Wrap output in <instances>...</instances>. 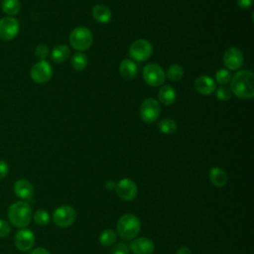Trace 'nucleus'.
Masks as SVG:
<instances>
[{"instance_id": "obj_12", "label": "nucleus", "mask_w": 254, "mask_h": 254, "mask_svg": "<svg viewBox=\"0 0 254 254\" xmlns=\"http://www.w3.org/2000/svg\"><path fill=\"white\" fill-rule=\"evenodd\" d=\"M224 65L230 70H236L243 64V55L238 48H228L223 55Z\"/></svg>"}, {"instance_id": "obj_3", "label": "nucleus", "mask_w": 254, "mask_h": 254, "mask_svg": "<svg viewBox=\"0 0 254 254\" xmlns=\"http://www.w3.org/2000/svg\"><path fill=\"white\" fill-rule=\"evenodd\" d=\"M116 229L117 234L122 239L131 240L140 232L141 222L139 218L133 214H124L118 219Z\"/></svg>"}, {"instance_id": "obj_21", "label": "nucleus", "mask_w": 254, "mask_h": 254, "mask_svg": "<svg viewBox=\"0 0 254 254\" xmlns=\"http://www.w3.org/2000/svg\"><path fill=\"white\" fill-rule=\"evenodd\" d=\"M70 56V50L65 45H59L54 48L51 54V58L53 62L57 64H61L65 62Z\"/></svg>"}, {"instance_id": "obj_7", "label": "nucleus", "mask_w": 254, "mask_h": 254, "mask_svg": "<svg viewBox=\"0 0 254 254\" xmlns=\"http://www.w3.org/2000/svg\"><path fill=\"white\" fill-rule=\"evenodd\" d=\"M76 218V212L70 205H61L53 213V221L60 227L70 226Z\"/></svg>"}, {"instance_id": "obj_33", "label": "nucleus", "mask_w": 254, "mask_h": 254, "mask_svg": "<svg viewBox=\"0 0 254 254\" xmlns=\"http://www.w3.org/2000/svg\"><path fill=\"white\" fill-rule=\"evenodd\" d=\"M8 172H9L8 164L5 161L0 160V180L4 179L7 176Z\"/></svg>"}, {"instance_id": "obj_10", "label": "nucleus", "mask_w": 254, "mask_h": 254, "mask_svg": "<svg viewBox=\"0 0 254 254\" xmlns=\"http://www.w3.org/2000/svg\"><path fill=\"white\" fill-rule=\"evenodd\" d=\"M115 191L117 195L126 201L133 200L138 193L136 184L130 179H122L115 186Z\"/></svg>"}, {"instance_id": "obj_1", "label": "nucleus", "mask_w": 254, "mask_h": 254, "mask_svg": "<svg viewBox=\"0 0 254 254\" xmlns=\"http://www.w3.org/2000/svg\"><path fill=\"white\" fill-rule=\"evenodd\" d=\"M230 80V90L235 96L241 99H251L254 96V73L251 70H238Z\"/></svg>"}, {"instance_id": "obj_14", "label": "nucleus", "mask_w": 254, "mask_h": 254, "mask_svg": "<svg viewBox=\"0 0 254 254\" xmlns=\"http://www.w3.org/2000/svg\"><path fill=\"white\" fill-rule=\"evenodd\" d=\"M129 248L134 254H152L155 246L151 239L147 237H139L131 241Z\"/></svg>"}, {"instance_id": "obj_19", "label": "nucleus", "mask_w": 254, "mask_h": 254, "mask_svg": "<svg viewBox=\"0 0 254 254\" xmlns=\"http://www.w3.org/2000/svg\"><path fill=\"white\" fill-rule=\"evenodd\" d=\"M91 12H92L93 18L101 24L108 23L112 17L111 10L107 6L102 5V4H97V5L93 6Z\"/></svg>"}, {"instance_id": "obj_25", "label": "nucleus", "mask_w": 254, "mask_h": 254, "mask_svg": "<svg viewBox=\"0 0 254 254\" xmlns=\"http://www.w3.org/2000/svg\"><path fill=\"white\" fill-rule=\"evenodd\" d=\"M117 240V234L112 229H106L99 235V242L102 246H111Z\"/></svg>"}, {"instance_id": "obj_2", "label": "nucleus", "mask_w": 254, "mask_h": 254, "mask_svg": "<svg viewBox=\"0 0 254 254\" xmlns=\"http://www.w3.org/2000/svg\"><path fill=\"white\" fill-rule=\"evenodd\" d=\"M32 208L26 201H17L11 204L8 208V217L10 222L18 227L25 228L32 220Z\"/></svg>"}, {"instance_id": "obj_4", "label": "nucleus", "mask_w": 254, "mask_h": 254, "mask_svg": "<svg viewBox=\"0 0 254 254\" xmlns=\"http://www.w3.org/2000/svg\"><path fill=\"white\" fill-rule=\"evenodd\" d=\"M68 42L74 50L83 52L90 48L93 42V37L89 29L85 27H76L70 32Z\"/></svg>"}, {"instance_id": "obj_23", "label": "nucleus", "mask_w": 254, "mask_h": 254, "mask_svg": "<svg viewBox=\"0 0 254 254\" xmlns=\"http://www.w3.org/2000/svg\"><path fill=\"white\" fill-rule=\"evenodd\" d=\"M1 8L5 14L12 17L18 14L21 8V4L19 0H3L1 4Z\"/></svg>"}, {"instance_id": "obj_34", "label": "nucleus", "mask_w": 254, "mask_h": 254, "mask_svg": "<svg viewBox=\"0 0 254 254\" xmlns=\"http://www.w3.org/2000/svg\"><path fill=\"white\" fill-rule=\"evenodd\" d=\"M236 2L241 9H248L253 4V0H236Z\"/></svg>"}, {"instance_id": "obj_13", "label": "nucleus", "mask_w": 254, "mask_h": 254, "mask_svg": "<svg viewBox=\"0 0 254 254\" xmlns=\"http://www.w3.org/2000/svg\"><path fill=\"white\" fill-rule=\"evenodd\" d=\"M14 242L19 250L28 251L35 244V235L30 229L22 228L15 234Z\"/></svg>"}, {"instance_id": "obj_18", "label": "nucleus", "mask_w": 254, "mask_h": 254, "mask_svg": "<svg viewBox=\"0 0 254 254\" xmlns=\"http://www.w3.org/2000/svg\"><path fill=\"white\" fill-rule=\"evenodd\" d=\"M176 97H177V93L175 88L168 84L163 85L158 92L159 101L166 106L172 105L176 101Z\"/></svg>"}, {"instance_id": "obj_36", "label": "nucleus", "mask_w": 254, "mask_h": 254, "mask_svg": "<svg viewBox=\"0 0 254 254\" xmlns=\"http://www.w3.org/2000/svg\"><path fill=\"white\" fill-rule=\"evenodd\" d=\"M176 254H191V251H190V248H188V247H186V246H183V247H181V248L177 251Z\"/></svg>"}, {"instance_id": "obj_17", "label": "nucleus", "mask_w": 254, "mask_h": 254, "mask_svg": "<svg viewBox=\"0 0 254 254\" xmlns=\"http://www.w3.org/2000/svg\"><path fill=\"white\" fill-rule=\"evenodd\" d=\"M119 72L125 79H133L138 72V66L134 61L124 59L119 65Z\"/></svg>"}, {"instance_id": "obj_20", "label": "nucleus", "mask_w": 254, "mask_h": 254, "mask_svg": "<svg viewBox=\"0 0 254 254\" xmlns=\"http://www.w3.org/2000/svg\"><path fill=\"white\" fill-rule=\"evenodd\" d=\"M227 180H228L227 174L222 169H220L218 167H213L210 169L209 181L213 186H215L217 188H221L226 185Z\"/></svg>"}, {"instance_id": "obj_31", "label": "nucleus", "mask_w": 254, "mask_h": 254, "mask_svg": "<svg viewBox=\"0 0 254 254\" xmlns=\"http://www.w3.org/2000/svg\"><path fill=\"white\" fill-rule=\"evenodd\" d=\"M110 254H129V247L125 243H117L112 246Z\"/></svg>"}, {"instance_id": "obj_6", "label": "nucleus", "mask_w": 254, "mask_h": 254, "mask_svg": "<svg viewBox=\"0 0 254 254\" xmlns=\"http://www.w3.org/2000/svg\"><path fill=\"white\" fill-rule=\"evenodd\" d=\"M153 53L152 44L145 40L139 39L134 41L129 48V56L136 62H143L148 60Z\"/></svg>"}, {"instance_id": "obj_30", "label": "nucleus", "mask_w": 254, "mask_h": 254, "mask_svg": "<svg viewBox=\"0 0 254 254\" xmlns=\"http://www.w3.org/2000/svg\"><path fill=\"white\" fill-rule=\"evenodd\" d=\"M35 54L36 57L41 60V61H45L47 59V57L49 56V48L48 46H46L45 44H40L36 47L35 50Z\"/></svg>"}, {"instance_id": "obj_32", "label": "nucleus", "mask_w": 254, "mask_h": 254, "mask_svg": "<svg viewBox=\"0 0 254 254\" xmlns=\"http://www.w3.org/2000/svg\"><path fill=\"white\" fill-rule=\"evenodd\" d=\"M10 230H11L10 224L4 219H0V238L8 236L10 233Z\"/></svg>"}, {"instance_id": "obj_22", "label": "nucleus", "mask_w": 254, "mask_h": 254, "mask_svg": "<svg viewBox=\"0 0 254 254\" xmlns=\"http://www.w3.org/2000/svg\"><path fill=\"white\" fill-rule=\"evenodd\" d=\"M87 56L82 52H76L72 55L70 60V65L75 70H82L87 65Z\"/></svg>"}, {"instance_id": "obj_8", "label": "nucleus", "mask_w": 254, "mask_h": 254, "mask_svg": "<svg viewBox=\"0 0 254 254\" xmlns=\"http://www.w3.org/2000/svg\"><path fill=\"white\" fill-rule=\"evenodd\" d=\"M161 112L159 101L154 98H146L140 106V117L146 123L155 122Z\"/></svg>"}, {"instance_id": "obj_27", "label": "nucleus", "mask_w": 254, "mask_h": 254, "mask_svg": "<svg viewBox=\"0 0 254 254\" xmlns=\"http://www.w3.org/2000/svg\"><path fill=\"white\" fill-rule=\"evenodd\" d=\"M34 221L41 226H45L50 222V214L45 209H38L34 214Z\"/></svg>"}, {"instance_id": "obj_29", "label": "nucleus", "mask_w": 254, "mask_h": 254, "mask_svg": "<svg viewBox=\"0 0 254 254\" xmlns=\"http://www.w3.org/2000/svg\"><path fill=\"white\" fill-rule=\"evenodd\" d=\"M216 97L218 100L220 101H227L230 99L231 97V91L229 88L225 87V86H220L216 89Z\"/></svg>"}, {"instance_id": "obj_5", "label": "nucleus", "mask_w": 254, "mask_h": 254, "mask_svg": "<svg viewBox=\"0 0 254 254\" xmlns=\"http://www.w3.org/2000/svg\"><path fill=\"white\" fill-rule=\"evenodd\" d=\"M143 78L151 86H159L165 82L166 73L161 65L155 63L148 64L143 68Z\"/></svg>"}, {"instance_id": "obj_16", "label": "nucleus", "mask_w": 254, "mask_h": 254, "mask_svg": "<svg viewBox=\"0 0 254 254\" xmlns=\"http://www.w3.org/2000/svg\"><path fill=\"white\" fill-rule=\"evenodd\" d=\"M195 90L202 95H209L215 90V81L208 75H200L194 80Z\"/></svg>"}, {"instance_id": "obj_15", "label": "nucleus", "mask_w": 254, "mask_h": 254, "mask_svg": "<svg viewBox=\"0 0 254 254\" xmlns=\"http://www.w3.org/2000/svg\"><path fill=\"white\" fill-rule=\"evenodd\" d=\"M13 190H14L15 194L18 197L25 199V200L31 199L34 194V188H33L32 184L28 180H25V179L17 180L14 183Z\"/></svg>"}, {"instance_id": "obj_35", "label": "nucleus", "mask_w": 254, "mask_h": 254, "mask_svg": "<svg viewBox=\"0 0 254 254\" xmlns=\"http://www.w3.org/2000/svg\"><path fill=\"white\" fill-rule=\"evenodd\" d=\"M30 254H51L47 249L45 248H42V247H38V248H35L33 249Z\"/></svg>"}, {"instance_id": "obj_28", "label": "nucleus", "mask_w": 254, "mask_h": 254, "mask_svg": "<svg viewBox=\"0 0 254 254\" xmlns=\"http://www.w3.org/2000/svg\"><path fill=\"white\" fill-rule=\"evenodd\" d=\"M215 79L219 84H226L231 79V73L228 69L220 68L215 73Z\"/></svg>"}, {"instance_id": "obj_11", "label": "nucleus", "mask_w": 254, "mask_h": 254, "mask_svg": "<svg viewBox=\"0 0 254 254\" xmlns=\"http://www.w3.org/2000/svg\"><path fill=\"white\" fill-rule=\"evenodd\" d=\"M19 32V23L13 17H3L0 19V39L10 41L14 39Z\"/></svg>"}, {"instance_id": "obj_24", "label": "nucleus", "mask_w": 254, "mask_h": 254, "mask_svg": "<svg viewBox=\"0 0 254 254\" xmlns=\"http://www.w3.org/2000/svg\"><path fill=\"white\" fill-rule=\"evenodd\" d=\"M158 128L164 134H172L177 130V123L171 118H165L159 121Z\"/></svg>"}, {"instance_id": "obj_37", "label": "nucleus", "mask_w": 254, "mask_h": 254, "mask_svg": "<svg viewBox=\"0 0 254 254\" xmlns=\"http://www.w3.org/2000/svg\"><path fill=\"white\" fill-rule=\"evenodd\" d=\"M115 186H116V184H115L113 181H110V180L105 183V188H106V190H114V189H115Z\"/></svg>"}, {"instance_id": "obj_9", "label": "nucleus", "mask_w": 254, "mask_h": 254, "mask_svg": "<svg viewBox=\"0 0 254 254\" xmlns=\"http://www.w3.org/2000/svg\"><path fill=\"white\" fill-rule=\"evenodd\" d=\"M30 75L36 83L44 84L52 78L53 67L48 62L40 61L31 67Z\"/></svg>"}, {"instance_id": "obj_26", "label": "nucleus", "mask_w": 254, "mask_h": 254, "mask_svg": "<svg viewBox=\"0 0 254 254\" xmlns=\"http://www.w3.org/2000/svg\"><path fill=\"white\" fill-rule=\"evenodd\" d=\"M184 75V68L180 64H172L166 73V77L172 81H178L180 80Z\"/></svg>"}]
</instances>
